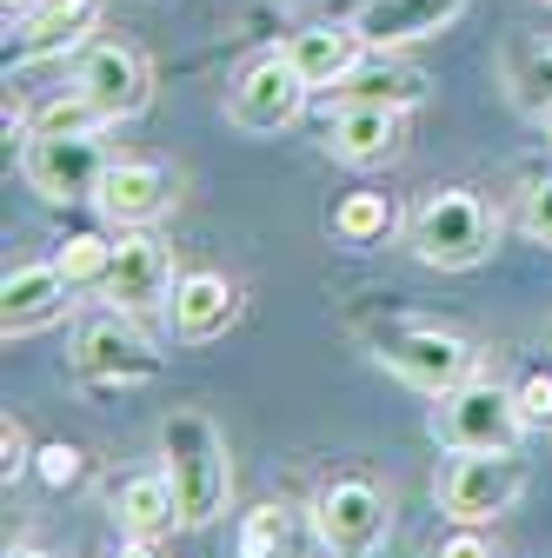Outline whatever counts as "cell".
I'll list each match as a JSON object with an SVG mask.
<instances>
[{
  "instance_id": "cell-1",
  "label": "cell",
  "mask_w": 552,
  "mask_h": 558,
  "mask_svg": "<svg viewBox=\"0 0 552 558\" xmlns=\"http://www.w3.org/2000/svg\"><path fill=\"white\" fill-rule=\"evenodd\" d=\"M160 472L173 485V499H180V525L200 532V525H214L227 512V493H233V465H227V439L220 426L206 412H173L167 426H160Z\"/></svg>"
},
{
  "instance_id": "cell-5",
  "label": "cell",
  "mask_w": 552,
  "mask_h": 558,
  "mask_svg": "<svg viewBox=\"0 0 552 558\" xmlns=\"http://www.w3.org/2000/svg\"><path fill=\"white\" fill-rule=\"evenodd\" d=\"M386 525H393V512H386V493H380L373 478H333V485H320L313 532H320V545L333 558H373L386 545Z\"/></svg>"
},
{
  "instance_id": "cell-16",
  "label": "cell",
  "mask_w": 552,
  "mask_h": 558,
  "mask_svg": "<svg viewBox=\"0 0 552 558\" xmlns=\"http://www.w3.org/2000/svg\"><path fill=\"white\" fill-rule=\"evenodd\" d=\"M67 313V272L47 259V266H14L8 279H0V326L14 332H40Z\"/></svg>"
},
{
  "instance_id": "cell-2",
  "label": "cell",
  "mask_w": 552,
  "mask_h": 558,
  "mask_svg": "<svg viewBox=\"0 0 552 558\" xmlns=\"http://www.w3.org/2000/svg\"><path fill=\"white\" fill-rule=\"evenodd\" d=\"M412 253H420L427 266H440V272H466V266H487L493 259V246H500V220H493V206L479 199V193H459V186H446V193H433V199H420V214H412Z\"/></svg>"
},
{
  "instance_id": "cell-26",
  "label": "cell",
  "mask_w": 552,
  "mask_h": 558,
  "mask_svg": "<svg viewBox=\"0 0 552 558\" xmlns=\"http://www.w3.org/2000/svg\"><path fill=\"white\" fill-rule=\"evenodd\" d=\"M34 459H40V452H34V439H27V426H21V418H8V426H0V478L14 485Z\"/></svg>"
},
{
  "instance_id": "cell-24",
  "label": "cell",
  "mask_w": 552,
  "mask_h": 558,
  "mask_svg": "<svg viewBox=\"0 0 552 558\" xmlns=\"http://www.w3.org/2000/svg\"><path fill=\"white\" fill-rule=\"evenodd\" d=\"M513 100L532 113H552V47H526L513 60Z\"/></svg>"
},
{
  "instance_id": "cell-19",
  "label": "cell",
  "mask_w": 552,
  "mask_h": 558,
  "mask_svg": "<svg viewBox=\"0 0 552 558\" xmlns=\"http://www.w3.org/2000/svg\"><path fill=\"white\" fill-rule=\"evenodd\" d=\"M333 100L339 107H412V100H427V74L393 60V53H380V60H360L353 74L333 87Z\"/></svg>"
},
{
  "instance_id": "cell-4",
  "label": "cell",
  "mask_w": 552,
  "mask_h": 558,
  "mask_svg": "<svg viewBox=\"0 0 552 558\" xmlns=\"http://www.w3.org/2000/svg\"><path fill=\"white\" fill-rule=\"evenodd\" d=\"M519 433H526L519 392H506L493 379H466L433 405V439L446 452H513Z\"/></svg>"
},
{
  "instance_id": "cell-20",
  "label": "cell",
  "mask_w": 552,
  "mask_h": 558,
  "mask_svg": "<svg viewBox=\"0 0 552 558\" xmlns=\"http://www.w3.org/2000/svg\"><path fill=\"white\" fill-rule=\"evenodd\" d=\"M113 525L127 538H160L180 525V499H173V485L167 472H133L113 485Z\"/></svg>"
},
{
  "instance_id": "cell-15",
  "label": "cell",
  "mask_w": 552,
  "mask_h": 558,
  "mask_svg": "<svg viewBox=\"0 0 552 558\" xmlns=\"http://www.w3.org/2000/svg\"><path fill=\"white\" fill-rule=\"evenodd\" d=\"M233 319H240V287H233L227 272H187L180 287H173V332L187 345L220 339Z\"/></svg>"
},
{
  "instance_id": "cell-23",
  "label": "cell",
  "mask_w": 552,
  "mask_h": 558,
  "mask_svg": "<svg viewBox=\"0 0 552 558\" xmlns=\"http://www.w3.org/2000/svg\"><path fill=\"white\" fill-rule=\"evenodd\" d=\"M53 266L67 272V287H100L107 266H113V240H100V233H74V240L60 246Z\"/></svg>"
},
{
  "instance_id": "cell-6",
  "label": "cell",
  "mask_w": 552,
  "mask_h": 558,
  "mask_svg": "<svg viewBox=\"0 0 552 558\" xmlns=\"http://www.w3.org/2000/svg\"><path fill=\"white\" fill-rule=\"evenodd\" d=\"M519 493H526V465L513 452H459L440 478V506L453 525H493L500 512H513Z\"/></svg>"
},
{
  "instance_id": "cell-32",
  "label": "cell",
  "mask_w": 552,
  "mask_h": 558,
  "mask_svg": "<svg viewBox=\"0 0 552 558\" xmlns=\"http://www.w3.org/2000/svg\"><path fill=\"white\" fill-rule=\"evenodd\" d=\"M8 558H53V551H40V545H14Z\"/></svg>"
},
{
  "instance_id": "cell-11",
  "label": "cell",
  "mask_w": 552,
  "mask_h": 558,
  "mask_svg": "<svg viewBox=\"0 0 552 558\" xmlns=\"http://www.w3.org/2000/svg\"><path fill=\"white\" fill-rule=\"evenodd\" d=\"M472 8V0H367V8L353 14L360 40L373 53H393L406 40H427V34H446L459 14Z\"/></svg>"
},
{
  "instance_id": "cell-33",
  "label": "cell",
  "mask_w": 552,
  "mask_h": 558,
  "mask_svg": "<svg viewBox=\"0 0 552 558\" xmlns=\"http://www.w3.org/2000/svg\"><path fill=\"white\" fill-rule=\"evenodd\" d=\"M0 8H8V14H21V8H34V0H0Z\"/></svg>"
},
{
  "instance_id": "cell-10",
  "label": "cell",
  "mask_w": 552,
  "mask_h": 558,
  "mask_svg": "<svg viewBox=\"0 0 552 558\" xmlns=\"http://www.w3.org/2000/svg\"><path fill=\"white\" fill-rule=\"evenodd\" d=\"M173 253L154 240V233H120L113 240V266L100 279V293L120 306V313H154V306H173Z\"/></svg>"
},
{
  "instance_id": "cell-30",
  "label": "cell",
  "mask_w": 552,
  "mask_h": 558,
  "mask_svg": "<svg viewBox=\"0 0 552 558\" xmlns=\"http://www.w3.org/2000/svg\"><path fill=\"white\" fill-rule=\"evenodd\" d=\"M433 558H493V545L479 538V525H459L453 538H440V545H433Z\"/></svg>"
},
{
  "instance_id": "cell-22",
  "label": "cell",
  "mask_w": 552,
  "mask_h": 558,
  "mask_svg": "<svg viewBox=\"0 0 552 558\" xmlns=\"http://www.w3.org/2000/svg\"><path fill=\"white\" fill-rule=\"evenodd\" d=\"M333 233L339 240H353V246H373L393 233V199L386 193H347L333 206Z\"/></svg>"
},
{
  "instance_id": "cell-7",
  "label": "cell",
  "mask_w": 552,
  "mask_h": 558,
  "mask_svg": "<svg viewBox=\"0 0 552 558\" xmlns=\"http://www.w3.org/2000/svg\"><path fill=\"white\" fill-rule=\"evenodd\" d=\"M74 373L81 379H100V386H141L160 373V353L147 345V332L133 326V313H94L81 332H74Z\"/></svg>"
},
{
  "instance_id": "cell-34",
  "label": "cell",
  "mask_w": 552,
  "mask_h": 558,
  "mask_svg": "<svg viewBox=\"0 0 552 558\" xmlns=\"http://www.w3.org/2000/svg\"><path fill=\"white\" fill-rule=\"evenodd\" d=\"M545 133H552V113H545Z\"/></svg>"
},
{
  "instance_id": "cell-17",
  "label": "cell",
  "mask_w": 552,
  "mask_h": 558,
  "mask_svg": "<svg viewBox=\"0 0 552 558\" xmlns=\"http://www.w3.org/2000/svg\"><path fill=\"white\" fill-rule=\"evenodd\" d=\"M100 27V0H40L14 34V60H53Z\"/></svg>"
},
{
  "instance_id": "cell-18",
  "label": "cell",
  "mask_w": 552,
  "mask_h": 558,
  "mask_svg": "<svg viewBox=\"0 0 552 558\" xmlns=\"http://www.w3.org/2000/svg\"><path fill=\"white\" fill-rule=\"evenodd\" d=\"M287 60L300 66L307 87H326V94H333V87L367 60V40H360V27H307V34L287 40Z\"/></svg>"
},
{
  "instance_id": "cell-9",
  "label": "cell",
  "mask_w": 552,
  "mask_h": 558,
  "mask_svg": "<svg viewBox=\"0 0 552 558\" xmlns=\"http://www.w3.org/2000/svg\"><path fill=\"white\" fill-rule=\"evenodd\" d=\"M307 81H300V66L287 60V47L280 53H260L247 74H240V87H233V126H247V133H280V126H293L300 113H307Z\"/></svg>"
},
{
  "instance_id": "cell-12",
  "label": "cell",
  "mask_w": 552,
  "mask_h": 558,
  "mask_svg": "<svg viewBox=\"0 0 552 558\" xmlns=\"http://www.w3.org/2000/svg\"><path fill=\"white\" fill-rule=\"evenodd\" d=\"M406 147V107H339L326 126V154L347 167H386Z\"/></svg>"
},
{
  "instance_id": "cell-8",
  "label": "cell",
  "mask_w": 552,
  "mask_h": 558,
  "mask_svg": "<svg viewBox=\"0 0 552 558\" xmlns=\"http://www.w3.org/2000/svg\"><path fill=\"white\" fill-rule=\"evenodd\" d=\"M107 167L113 160L100 154V133H34L21 154V173L40 199H87L100 193Z\"/></svg>"
},
{
  "instance_id": "cell-13",
  "label": "cell",
  "mask_w": 552,
  "mask_h": 558,
  "mask_svg": "<svg viewBox=\"0 0 552 558\" xmlns=\"http://www.w3.org/2000/svg\"><path fill=\"white\" fill-rule=\"evenodd\" d=\"M94 199H100V214L113 227H147V220H160L167 206H173V180L154 160H113L100 173V193Z\"/></svg>"
},
{
  "instance_id": "cell-31",
  "label": "cell",
  "mask_w": 552,
  "mask_h": 558,
  "mask_svg": "<svg viewBox=\"0 0 552 558\" xmlns=\"http://www.w3.org/2000/svg\"><path fill=\"white\" fill-rule=\"evenodd\" d=\"M113 558H167V551H160V538H120Z\"/></svg>"
},
{
  "instance_id": "cell-25",
  "label": "cell",
  "mask_w": 552,
  "mask_h": 558,
  "mask_svg": "<svg viewBox=\"0 0 552 558\" xmlns=\"http://www.w3.org/2000/svg\"><path fill=\"white\" fill-rule=\"evenodd\" d=\"M107 126V113L74 87V94H67V100H47L40 113H34V133H100Z\"/></svg>"
},
{
  "instance_id": "cell-27",
  "label": "cell",
  "mask_w": 552,
  "mask_h": 558,
  "mask_svg": "<svg viewBox=\"0 0 552 558\" xmlns=\"http://www.w3.org/2000/svg\"><path fill=\"white\" fill-rule=\"evenodd\" d=\"M526 233H532L539 246H552V173L526 186Z\"/></svg>"
},
{
  "instance_id": "cell-14",
  "label": "cell",
  "mask_w": 552,
  "mask_h": 558,
  "mask_svg": "<svg viewBox=\"0 0 552 558\" xmlns=\"http://www.w3.org/2000/svg\"><path fill=\"white\" fill-rule=\"evenodd\" d=\"M81 94H87L107 120H127V113L147 107L154 74H147V60L133 53V47H94L87 66H81Z\"/></svg>"
},
{
  "instance_id": "cell-29",
  "label": "cell",
  "mask_w": 552,
  "mask_h": 558,
  "mask_svg": "<svg viewBox=\"0 0 552 558\" xmlns=\"http://www.w3.org/2000/svg\"><path fill=\"white\" fill-rule=\"evenodd\" d=\"M40 478L47 485H74L81 478V452L74 446H40Z\"/></svg>"
},
{
  "instance_id": "cell-21",
  "label": "cell",
  "mask_w": 552,
  "mask_h": 558,
  "mask_svg": "<svg viewBox=\"0 0 552 558\" xmlns=\"http://www.w3.org/2000/svg\"><path fill=\"white\" fill-rule=\"evenodd\" d=\"M307 538H320L313 532V512L253 506L247 525H240V558H307Z\"/></svg>"
},
{
  "instance_id": "cell-28",
  "label": "cell",
  "mask_w": 552,
  "mask_h": 558,
  "mask_svg": "<svg viewBox=\"0 0 552 558\" xmlns=\"http://www.w3.org/2000/svg\"><path fill=\"white\" fill-rule=\"evenodd\" d=\"M519 418L526 426H552V373H532L519 386Z\"/></svg>"
},
{
  "instance_id": "cell-3",
  "label": "cell",
  "mask_w": 552,
  "mask_h": 558,
  "mask_svg": "<svg viewBox=\"0 0 552 558\" xmlns=\"http://www.w3.org/2000/svg\"><path fill=\"white\" fill-rule=\"evenodd\" d=\"M373 360H380L386 373H399L406 386H420V392L446 399L453 386L472 379V360H479V353H472L459 332L412 326V319H386V326H373Z\"/></svg>"
}]
</instances>
